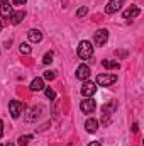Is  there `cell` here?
Segmentation results:
<instances>
[{"mask_svg":"<svg viewBox=\"0 0 144 146\" xmlns=\"http://www.w3.org/2000/svg\"><path fill=\"white\" fill-rule=\"evenodd\" d=\"M42 78H44V80H49V82H51V80H54V78H56V72H54V70H48V72H44Z\"/></svg>","mask_w":144,"mask_h":146,"instance_id":"cell-21","label":"cell"},{"mask_svg":"<svg viewBox=\"0 0 144 146\" xmlns=\"http://www.w3.org/2000/svg\"><path fill=\"white\" fill-rule=\"evenodd\" d=\"M97 107V104H95V100L92 99V97H87L85 100H81V104H80V109L83 114H92L93 110Z\"/></svg>","mask_w":144,"mask_h":146,"instance_id":"cell-5","label":"cell"},{"mask_svg":"<svg viewBox=\"0 0 144 146\" xmlns=\"http://www.w3.org/2000/svg\"><path fill=\"white\" fill-rule=\"evenodd\" d=\"M0 15L5 17V19H9V17L12 15V3L2 2V5H0Z\"/></svg>","mask_w":144,"mask_h":146,"instance_id":"cell-12","label":"cell"},{"mask_svg":"<svg viewBox=\"0 0 144 146\" xmlns=\"http://www.w3.org/2000/svg\"><path fill=\"white\" fill-rule=\"evenodd\" d=\"M2 136H3V122L0 121V139H2Z\"/></svg>","mask_w":144,"mask_h":146,"instance_id":"cell-25","label":"cell"},{"mask_svg":"<svg viewBox=\"0 0 144 146\" xmlns=\"http://www.w3.org/2000/svg\"><path fill=\"white\" fill-rule=\"evenodd\" d=\"M0 2H9V0H0Z\"/></svg>","mask_w":144,"mask_h":146,"instance_id":"cell-30","label":"cell"},{"mask_svg":"<svg viewBox=\"0 0 144 146\" xmlns=\"http://www.w3.org/2000/svg\"><path fill=\"white\" fill-rule=\"evenodd\" d=\"M26 2H27V0H14V2H12V5H24Z\"/></svg>","mask_w":144,"mask_h":146,"instance_id":"cell-23","label":"cell"},{"mask_svg":"<svg viewBox=\"0 0 144 146\" xmlns=\"http://www.w3.org/2000/svg\"><path fill=\"white\" fill-rule=\"evenodd\" d=\"M24 17H26V12H24V10H19V12H12V15H10L9 19H10V22H12L14 26H17V24H20V22L24 21Z\"/></svg>","mask_w":144,"mask_h":146,"instance_id":"cell-13","label":"cell"},{"mask_svg":"<svg viewBox=\"0 0 144 146\" xmlns=\"http://www.w3.org/2000/svg\"><path fill=\"white\" fill-rule=\"evenodd\" d=\"M76 78L81 80V82L88 80V78H90V66H88V65H80V66L76 68Z\"/></svg>","mask_w":144,"mask_h":146,"instance_id":"cell-8","label":"cell"},{"mask_svg":"<svg viewBox=\"0 0 144 146\" xmlns=\"http://www.w3.org/2000/svg\"><path fill=\"white\" fill-rule=\"evenodd\" d=\"M78 56L81 60H85V61L93 56V46L90 44V41H81L78 44Z\"/></svg>","mask_w":144,"mask_h":146,"instance_id":"cell-2","label":"cell"},{"mask_svg":"<svg viewBox=\"0 0 144 146\" xmlns=\"http://www.w3.org/2000/svg\"><path fill=\"white\" fill-rule=\"evenodd\" d=\"M85 129L88 131V133H97L98 131V121L97 119H93V117H90V119H87V122H85Z\"/></svg>","mask_w":144,"mask_h":146,"instance_id":"cell-11","label":"cell"},{"mask_svg":"<svg viewBox=\"0 0 144 146\" xmlns=\"http://www.w3.org/2000/svg\"><path fill=\"white\" fill-rule=\"evenodd\" d=\"M32 92H41V90H44V82H42V78H34L32 82H31V87H29Z\"/></svg>","mask_w":144,"mask_h":146,"instance_id":"cell-15","label":"cell"},{"mask_svg":"<svg viewBox=\"0 0 144 146\" xmlns=\"http://www.w3.org/2000/svg\"><path fill=\"white\" fill-rule=\"evenodd\" d=\"M19 51H20V54H31V51H32V48L27 44V42H22L20 46H19Z\"/></svg>","mask_w":144,"mask_h":146,"instance_id":"cell-18","label":"cell"},{"mask_svg":"<svg viewBox=\"0 0 144 146\" xmlns=\"http://www.w3.org/2000/svg\"><path fill=\"white\" fill-rule=\"evenodd\" d=\"M44 94H46V97H48L49 100H56V92H54L53 88L46 87V88H44Z\"/></svg>","mask_w":144,"mask_h":146,"instance_id":"cell-20","label":"cell"},{"mask_svg":"<svg viewBox=\"0 0 144 146\" xmlns=\"http://www.w3.org/2000/svg\"><path fill=\"white\" fill-rule=\"evenodd\" d=\"M31 141H32V136H31V134H26V136H20V138L17 139V145L19 146H27Z\"/></svg>","mask_w":144,"mask_h":146,"instance_id":"cell-17","label":"cell"},{"mask_svg":"<svg viewBox=\"0 0 144 146\" xmlns=\"http://www.w3.org/2000/svg\"><path fill=\"white\" fill-rule=\"evenodd\" d=\"M132 131H134V133H137V131H139V126H137V122H134V124H132Z\"/></svg>","mask_w":144,"mask_h":146,"instance_id":"cell-24","label":"cell"},{"mask_svg":"<svg viewBox=\"0 0 144 146\" xmlns=\"http://www.w3.org/2000/svg\"><path fill=\"white\" fill-rule=\"evenodd\" d=\"M102 66L107 68V70H114V68L119 70V68H120V65H119L117 61H114V60H104V61H102Z\"/></svg>","mask_w":144,"mask_h":146,"instance_id":"cell-16","label":"cell"},{"mask_svg":"<svg viewBox=\"0 0 144 146\" xmlns=\"http://www.w3.org/2000/svg\"><path fill=\"white\" fill-rule=\"evenodd\" d=\"M95 92H97V85H95L93 82L85 80V83L81 85V95H83V97H92Z\"/></svg>","mask_w":144,"mask_h":146,"instance_id":"cell-6","label":"cell"},{"mask_svg":"<svg viewBox=\"0 0 144 146\" xmlns=\"http://www.w3.org/2000/svg\"><path fill=\"white\" fill-rule=\"evenodd\" d=\"M115 54H119V56H126L127 53H126V51H115Z\"/></svg>","mask_w":144,"mask_h":146,"instance_id":"cell-27","label":"cell"},{"mask_svg":"<svg viewBox=\"0 0 144 146\" xmlns=\"http://www.w3.org/2000/svg\"><path fill=\"white\" fill-rule=\"evenodd\" d=\"M88 146H102V145H100V141H92Z\"/></svg>","mask_w":144,"mask_h":146,"instance_id":"cell-26","label":"cell"},{"mask_svg":"<svg viewBox=\"0 0 144 146\" xmlns=\"http://www.w3.org/2000/svg\"><path fill=\"white\" fill-rule=\"evenodd\" d=\"M53 58H54L53 51H48V53L44 54V58H42V63H44V65H51V63H53Z\"/></svg>","mask_w":144,"mask_h":146,"instance_id":"cell-19","label":"cell"},{"mask_svg":"<svg viewBox=\"0 0 144 146\" xmlns=\"http://www.w3.org/2000/svg\"><path fill=\"white\" fill-rule=\"evenodd\" d=\"M139 14H141V9H139V7H136V5H131L129 9H126V10H124V14H122V15H124V19H134V17H137Z\"/></svg>","mask_w":144,"mask_h":146,"instance_id":"cell-10","label":"cell"},{"mask_svg":"<svg viewBox=\"0 0 144 146\" xmlns=\"http://www.w3.org/2000/svg\"><path fill=\"white\" fill-rule=\"evenodd\" d=\"M27 37H29L31 42H41V41H42V33H41L39 29H31V31L27 33Z\"/></svg>","mask_w":144,"mask_h":146,"instance_id":"cell-14","label":"cell"},{"mask_svg":"<svg viewBox=\"0 0 144 146\" xmlns=\"http://www.w3.org/2000/svg\"><path fill=\"white\" fill-rule=\"evenodd\" d=\"M22 110H24L22 102H19V100H10L9 102V112H10L12 119H19L20 114H22Z\"/></svg>","mask_w":144,"mask_h":146,"instance_id":"cell-4","label":"cell"},{"mask_svg":"<svg viewBox=\"0 0 144 146\" xmlns=\"http://www.w3.org/2000/svg\"><path fill=\"white\" fill-rule=\"evenodd\" d=\"M88 14V7H80L78 10H76V17L78 19H81V17H85Z\"/></svg>","mask_w":144,"mask_h":146,"instance_id":"cell-22","label":"cell"},{"mask_svg":"<svg viewBox=\"0 0 144 146\" xmlns=\"http://www.w3.org/2000/svg\"><path fill=\"white\" fill-rule=\"evenodd\" d=\"M93 39H95V44H97V46H104L108 41V31L107 29H98V31L93 34Z\"/></svg>","mask_w":144,"mask_h":146,"instance_id":"cell-7","label":"cell"},{"mask_svg":"<svg viewBox=\"0 0 144 146\" xmlns=\"http://www.w3.org/2000/svg\"><path fill=\"white\" fill-rule=\"evenodd\" d=\"M0 33H2V21H0Z\"/></svg>","mask_w":144,"mask_h":146,"instance_id":"cell-29","label":"cell"},{"mask_svg":"<svg viewBox=\"0 0 144 146\" xmlns=\"http://www.w3.org/2000/svg\"><path fill=\"white\" fill-rule=\"evenodd\" d=\"M115 82H117V75H114V73H102L97 76V83L100 87H110Z\"/></svg>","mask_w":144,"mask_h":146,"instance_id":"cell-3","label":"cell"},{"mask_svg":"<svg viewBox=\"0 0 144 146\" xmlns=\"http://www.w3.org/2000/svg\"><path fill=\"white\" fill-rule=\"evenodd\" d=\"M124 5V0H110L105 7V12L107 14H115L117 10H120V7Z\"/></svg>","mask_w":144,"mask_h":146,"instance_id":"cell-9","label":"cell"},{"mask_svg":"<svg viewBox=\"0 0 144 146\" xmlns=\"http://www.w3.org/2000/svg\"><path fill=\"white\" fill-rule=\"evenodd\" d=\"M5 146H15V145H14V143H7Z\"/></svg>","mask_w":144,"mask_h":146,"instance_id":"cell-28","label":"cell"},{"mask_svg":"<svg viewBox=\"0 0 144 146\" xmlns=\"http://www.w3.org/2000/svg\"><path fill=\"white\" fill-rule=\"evenodd\" d=\"M115 110H117V100H110V102L102 106V117H100V121H102L104 126H108L112 122V114Z\"/></svg>","mask_w":144,"mask_h":146,"instance_id":"cell-1","label":"cell"}]
</instances>
